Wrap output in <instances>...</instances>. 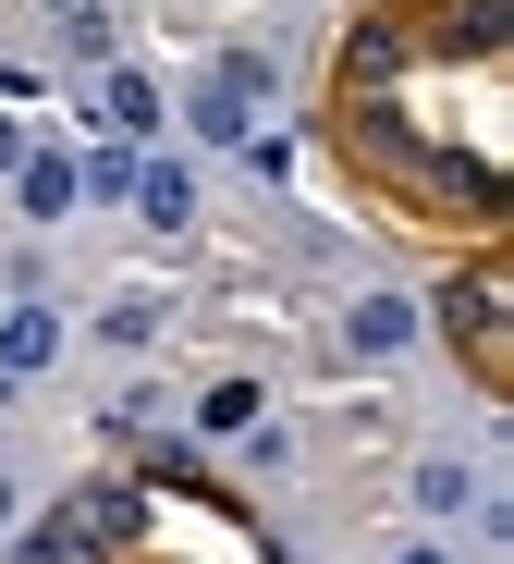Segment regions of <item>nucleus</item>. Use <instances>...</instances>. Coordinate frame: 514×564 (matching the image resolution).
<instances>
[{
    "instance_id": "ddd939ff",
    "label": "nucleus",
    "mask_w": 514,
    "mask_h": 564,
    "mask_svg": "<svg viewBox=\"0 0 514 564\" xmlns=\"http://www.w3.org/2000/svg\"><path fill=\"white\" fill-rule=\"evenodd\" d=\"M404 564H441V552H404Z\"/></svg>"
},
{
    "instance_id": "7ed1b4c3",
    "label": "nucleus",
    "mask_w": 514,
    "mask_h": 564,
    "mask_svg": "<svg viewBox=\"0 0 514 564\" xmlns=\"http://www.w3.org/2000/svg\"><path fill=\"white\" fill-rule=\"evenodd\" d=\"M62 356V319L50 307H13V319H0V381H13V368H50Z\"/></svg>"
},
{
    "instance_id": "423d86ee",
    "label": "nucleus",
    "mask_w": 514,
    "mask_h": 564,
    "mask_svg": "<svg viewBox=\"0 0 514 564\" xmlns=\"http://www.w3.org/2000/svg\"><path fill=\"white\" fill-rule=\"evenodd\" d=\"M98 111H111V135H160V86H147V74H111Z\"/></svg>"
},
{
    "instance_id": "f257e3e1",
    "label": "nucleus",
    "mask_w": 514,
    "mask_h": 564,
    "mask_svg": "<svg viewBox=\"0 0 514 564\" xmlns=\"http://www.w3.org/2000/svg\"><path fill=\"white\" fill-rule=\"evenodd\" d=\"M441 332H453V356H466V381H490V393H502V381H514V270H490V258H478L453 295H441Z\"/></svg>"
},
{
    "instance_id": "9d476101",
    "label": "nucleus",
    "mask_w": 514,
    "mask_h": 564,
    "mask_svg": "<svg viewBox=\"0 0 514 564\" xmlns=\"http://www.w3.org/2000/svg\"><path fill=\"white\" fill-rule=\"evenodd\" d=\"M13 160H25V135H13V111H0V172H13Z\"/></svg>"
},
{
    "instance_id": "f03ea898",
    "label": "nucleus",
    "mask_w": 514,
    "mask_h": 564,
    "mask_svg": "<svg viewBox=\"0 0 514 564\" xmlns=\"http://www.w3.org/2000/svg\"><path fill=\"white\" fill-rule=\"evenodd\" d=\"M135 209H147L160 234H184V221H196V172H184V160H147V172H135Z\"/></svg>"
},
{
    "instance_id": "6e6552de",
    "label": "nucleus",
    "mask_w": 514,
    "mask_h": 564,
    "mask_svg": "<svg viewBox=\"0 0 514 564\" xmlns=\"http://www.w3.org/2000/svg\"><path fill=\"white\" fill-rule=\"evenodd\" d=\"M258 417V381H209V393H196V430H245Z\"/></svg>"
},
{
    "instance_id": "1a4fd4ad",
    "label": "nucleus",
    "mask_w": 514,
    "mask_h": 564,
    "mask_svg": "<svg viewBox=\"0 0 514 564\" xmlns=\"http://www.w3.org/2000/svg\"><path fill=\"white\" fill-rule=\"evenodd\" d=\"M74 184H98V197H135V148H123V135H111V148H98V160H86V172H74Z\"/></svg>"
},
{
    "instance_id": "20e7f679",
    "label": "nucleus",
    "mask_w": 514,
    "mask_h": 564,
    "mask_svg": "<svg viewBox=\"0 0 514 564\" xmlns=\"http://www.w3.org/2000/svg\"><path fill=\"white\" fill-rule=\"evenodd\" d=\"M13 197H25V221H62L74 209V160H13Z\"/></svg>"
},
{
    "instance_id": "0eeeda50",
    "label": "nucleus",
    "mask_w": 514,
    "mask_h": 564,
    "mask_svg": "<svg viewBox=\"0 0 514 564\" xmlns=\"http://www.w3.org/2000/svg\"><path fill=\"white\" fill-rule=\"evenodd\" d=\"M466 491H478V479H466V466H453V454H429V466H417V516H453Z\"/></svg>"
},
{
    "instance_id": "9b49d317",
    "label": "nucleus",
    "mask_w": 514,
    "mask_h": 564,
    "mask_svg": "<svg viewBox=\"0 0 514 564\" xmlns=\"http://www.w3.org/2000/svg\"><path fill=\"white\" fill-rule=\"evenodd\" d=\"M50 13H86V0H50Z\"/></svg>"
},
{
    "instance_id": "39448f33",
    "label": "nucleus",
    "mask_w": 514,
    "mask_h": 564,
    "mask_svg": "<svg viewBox=\"0 0 514 564\" xmlns=\"http://www.w3.org/2000/svg\"><path fill=\"white\" fill-rule=\"evenodd\" d=\"M343 332H356L368 356H404V344H417V307H404V295H368V307H356Z\"/></svg>"
},
{
    "instance_id": "f8f14e48",
    "label": "nucleus",
    "mask_w": 514,
    "mask_h": 564,
    "mask_svg": "<svg viewBox=\"0 0 514 564\" xmlns=\"http://www.w3.org/2000/svg\"><path fill=\"white\" fill-rule=\"evenodd\" d=\"M0 516H13V479H0Z\"/></svg>"
}]
</instances>
